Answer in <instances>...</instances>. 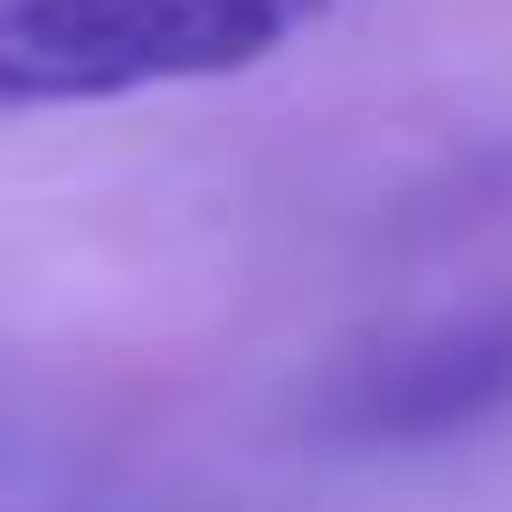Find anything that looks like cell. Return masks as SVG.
Here are the masks:
<instances>
[{
    "instance_id": "1",
    "label": "cell",
    "mask_w": 512,
    "mask_h": 512,
    "mask_svg": "<svg viewBox=\"0 0 512 512\" xmlns=\"http://www.w3.org/2000/svg\"><path fill=\"white\" fill-rule=\"evenodd\" d=\"M342 0H0V124L266 67Z\"/></svg>"
}]
</instances>
